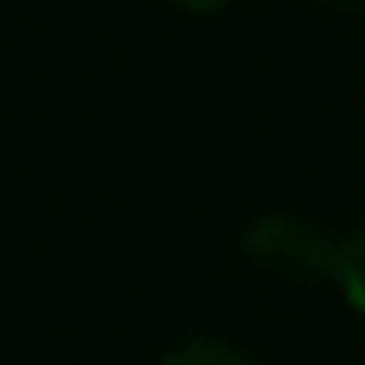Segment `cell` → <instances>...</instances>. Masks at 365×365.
Wrapping results in <instances>:
<instances>
[{"mask_svg": "<svg viewBox=\"0 0 365 365\" xmlns=\"http://www.w3.org/2000/svg\"><path fill=\"white\" fill-rule=\"evenodd\" d=\"M336 234L319 228L314 217H291V211H274V217H257L251 234H245V257L274 274V279H331L336 274Z\"/></svg>", "mask_w": 365, "mask_h": 365, "instance_id": "1", "label": "cell"}, {"mask_svg": "<svg viewBox=\"0 0 365 365\" xmlns=\"http://www.w3.org/2000/svg\"><path fill=\"white\" fill-rule=\"evenodd\" d=\"M336 285H342V297L365 314V228L359 234H348L342 245H336V274H331Z\"/></svg>", "mask_w": 365, "mask_h": 365, "instance_id": "2", "label": "cell"}, {"mask_svg": "<svg viewBox=\"0 0 365 365\" xmlns=\"http://www.w3.org/2000/svg\"><path fill=\"white\" fill-rule=\"evenodd\" d=\"M165 365H257L245 348H228V342H217V336H194V342H182V348H171V359Z\"/></svg>", "mask_w": 365, "mask_h": 365, "instance_id": "3", "label": "cell"}, {"mask_svg": "<svg viewBox=\"0 0 365 365\" xmlns=\"http://www.w3.org/2000/svg\"><path fill=\"white\" fill-rule=\"evenodd\" d=\"M182 6H222V0H182Z\"/></svg>", "mask_w": 365, "mask_h": 365, "instance_id": "4", "label": "cell"}]
</instances>
